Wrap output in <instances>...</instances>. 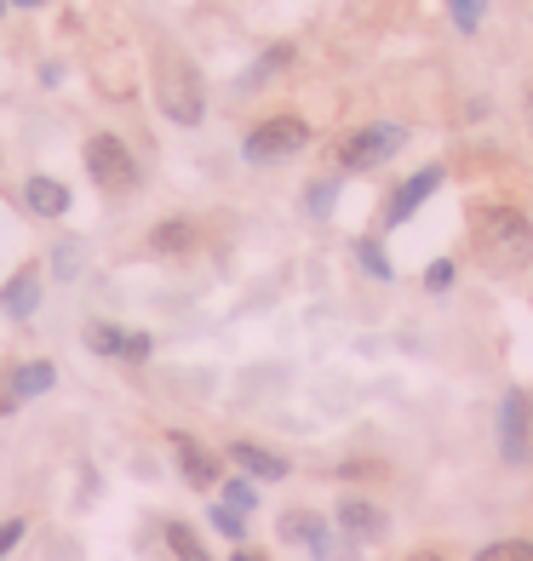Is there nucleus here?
<instances>
[{
	"label": "nucleus",
	"mask_w": 533,
	"mask_h": 561,
	"mask_svg": "<svg viewBox=\"0 0 533 561\" xmlns=\"http://www.w3.org/2000/svg\"><path fill=\"white\" fill-rule=\"evenodd\" d=\"M18 539H23V522H0V556H12Z\"/></svg>",
	"instance_id": "b1692460"
},
{
	"label": "nucleus",
	"mask_w": 533,
	"mask_h": 561,
	"mask_svg": "<svg viewBox=\"0 0 533 561\" xmlns=\"http://www.w3.org/2000/svg\"><path fill=\"white\" fill-rule=\"evenodd\" d=\"M230 510H252V488H247V481H230Z\"/></svg>",
	"instance_id": "393cba45"
},
{
	"label": "nucleus",
	"mask_w": 533,
	"mask_h": 561,
	"mask_svg": "<svg viewBox=\"0 0 533 561\" xmlns=\"http://www.w3.org/2000/svg\"><path fill=\"white\" fill-rule=\"evenodd\" d=\"M230 458L247 470V476H259V481H282L287 476V458H275V453H264V447H252V442H236L230 447Z\"/></svg>",
	"instance_id": "9b49d317"
},
{
	"label": "nucleus",
	"mask_w": 533,
	"mask_h": 561,
	"mask_svg": "<svg viewBox=\"0 0 533 561\" xmlns=\"http://www.w3.org/2000/svg\"><path fill=\"white\" fill-rule=\"evenodd\" d=\"M528 218L522 213H511V207H488V213H476V247L488 252V259L499 264V270H517V264H528Z\"/></svg>",
	"instance_id": "f257e3e1"
},
{
	"label": "nucleus",
	"mask_w": 533,
	"mask_h": 561,
	"mask_svg": "<svg viewBox=\"0 0 533 561\" xmlns=\"http://www.w3.org/2000/svg\"><path fill=\"white\" fill-rule=\"evenodd\" d=\"M161 110L172 115V121H184V126H195L201 121V87H195V69L190 64H178V58H161Z\"/></svg>",
	"instance_id": "20e7f679"
},
{
	"label": "nucleus",
	"mask_w": 533,
	"mask_h": 561,
	"mask_svg": "<svg viewBox=\"0 0 533 561\" xmlns=\"http://www.w3.org/2000/svg\"><path fill=\"white\" fill-rule=\"evenodd\" d=\"M87 172H92V184H104L110 195H126L138 184V167H133V156H126V144L110 138V133L87 138Z\"/></svg>",
	"instance_id": "f03ea898"
},
{
	"label": "nucleus",
	"mask_w": 533,
	"mask_h": 561,
	"mask_svg": "<svg viewBox=\"0 0 533 561\" xmlns=\"http://www.w3.org/2000/svg\"><path fill=\"white\" fill-rule=\"evenodd\" d=\"M53 378H58V373L46 367V362H30V367L12 373V390H18V396H41V390H53Z\"/></svg>",
	"instance_id": "2eb2a0df"
},
{
	"label": "nucleus",
	"mask_w": 533,
	"mask_h": 561,
	"mask_svg": "<svg viewBox=\"0 0 533 561\" xmlns=\"http://www.w3.org/2000/svg\"><path fill=\"white\" fill-rule=\"evenodd\" d=\"M408 561H442V556H430V550H419V556H408Z\"/></svg>",
	"instance_id": "cd10ccee"
},
{
	"label": "nucleus",
	"mask_w": 533,
	"mask_h": 561,
	"mask_svg": "<svg viewBox=\"0 0 533 561\" xmlns=\"http://www.w3.org/2000/svg\"><path fill=\"white\" fill-rule=\"evenodd\" d=\"M321 522L316 516H304V510H287V516H282V539H293V545H316L321 539Z\"/></svg>",
	"instance_id": "dca6fc26"
},
{
	"label": "nucleus",
	"mask_w": 533,
	"mask_h": 561,
	"mask_svg": "<svg viewBox=\"0 0 533 561\" xmlns=\"http://www.w3.org/2000/svg\"><path fill=\"white\" fill-rule=\"evenodd\" d=\"M339 533H344V539H362V545H373V539H385V533H390V516H385L378 504L344 499V504H339Z\"/></svg>",
	"instance_id": "0eeeda50"
},
{
	"label": "nucleus",
	"mask_w": 533,
	"mask_h": 561,
	"mask_svg": "<svg viewBox=\"0 0 533 561\" xmlns=\"http://www.w3.org/2000/svg\"><path fill=\"white\" fill-rule=\"evenodd\" d=\"M476 561H533V545H522V539H504V545H488Z\"/></svg>",
	"instance_id": "f3484780"
},
{
	"label": "nucleus",
	"mask_w": 533,
	"mask_h": 561,
	"mask_svg": "<svg viewBox=\"0 0 533 561\" xmlns=\"http://www.w3.org/2000/svg\"><path fill=\"white\" fill-rule=\"evenodd\" d=\"M0 12H7V0H0Z\"/></svg>",
	"instance_id": "c756f323"
},
{
	"label": "nucleus",
	"mask_w": 533,
	"mask_h": 561,
	"mask_svg": "<svg viewBox=\"0 0 533 561\" xmlns=\"http://www.w3.org/2000/svg\"><path fill=\"white\" fill-rule=\"evenodd\" d=\"M481 7H488V0H453V23H460V30H476Z\"/></svg>",
	"instance_id": "412c9836"
},
{
	"label": "nucleus",
	"mask_w": 533,
	"mask_h": 561,
	"mask_svg": "<svg viewBox=\"0 0 533 561\" xmlns=\"http://www.w3.org/2000/svg\"><path fill=\"white\" fill-rule=\"evenodd\" d=\"M213 527L224 533V539H241V533H247V522H241V510H230V504H218V510H213Z\"/></svg>",
	"instance_id": "6ab92c4d"
},
{
	"label": "nucleus",
	"mask_w": 533,
	"mask_h": 561,
	"mask_svg": "<svg viewBox=\"0 0 533 561\" xmlns=\"http://www.w3.org/2000/svg\"><path fill=\"white\" fill-rule=\"evenodd\" d=\"M30 207L46 213V218H58L69 207V190L58 184V178H30Z\"/></svg>",
	"instance_id": "ddd939ff"
},
{
	"label": "nucleus",
	"mask_w": 533,
	"mask_h": 561,
	"mask_svg": "<svg viewBox=\"0 0 533 561\" xmlns=\"http://www.w3.org/2000/svg\"><path fill=\"white\" fill-rule=\"evenodd\" d=\"M172 453H178V470H184L190 488H213V481H218V458H213L207 447H201V442L172 436Z\"/></svg>",
	"instance_id": "1a4fd4ad"
},
{
	"label": "nucleus",
	"mask_w": 533,
	"mask_h": 561,
	"mask_svg": "<svg viewBox=\"0 0 533 561\" xmlns=\"http://www.w3.org/2000/svg\"><path fill=\"white\" fill-rule=\"evenodd\" d=\"M230 561H264V556H259V550H236Z\"/></svg>",
	"instance_id": "bb28decb"
},
{
	"label": "nucleus",
	"mask_w": 533,
	"mask_h": 561,
	"mask_svg": "<svg viewBox=\"0 0 533 561\" xmlns=\"http://www.w3.org/2000/svg\"><path fill=\"white\" fill-rule=\"evenodd\" d=\"M167 545H172V556H178V561H213V556H207V545L195 539V527H184V522H167Z\"/></svg>",
	"instance_id": "4468645a"
},
{
	"label": "nucleus",
	"mask_w": 533,
	"mask_h": 561,
	"mask_svg": "<svg viewBox=\"0 0 533 561\" xmlns=\"http://www.w3.org/2000/svg\"><path fill=\"white\" fill-rule=\"evenodd\" d=\"M149 241H156L161 252H178V247H190V224H161Z\"/></svg>",
	"instance_id": "a211bd4d"
},
{
	"label": "nucleus",
	"mask_w": 533,
	"mask_h": 561,
	"mask_svg": "<svg viewBox=\"0 0 533 561\" xmlns=\"http://www.w3.org/2000/svg\"><path fill=\"white\" fill-rule=\"evenodd\" d=\"M396 149H401V126L378 121V126H362L355 138L339 144V167H344V172H362V167H378L385 156H396Z\"/></svg>",
	"instance_id": "39448f33"
},
{
	"label": "nucleus",
	"mask_w": 533,
	"mask_h": 561,
	"mask_svg": "<svg viewBox=\"0 0 533 561\" xmlns=\"http://www.w3.org/2000/svg\"><path fill=\"white\" fill-rule=\"evenodd\" d=\"M87 344L104 350V355H121V362H144V355H149V339L144 333H121V327H104V321L87 327Z\"/></svg>",
	"instance_id": "9d476101"
},
{
	"label": "nucleus",
	"mask_w": 533,
	"mask_h": 561,
	"mask_svg": "<svg viewBox=\"0 0 533 561\" xmlns=\"http://www.w3.org/2000/svg\"><path fill=\"white\" fill-rule=\"evenodd\" d=\"M35 287H41V270H18V275L7 280V293H0L7 316H30V310H35Z\"/></svg>",
	"instance_id": "f8f14e48"
},
{
	"label": "nucleus",
	"mask_w": 533,
	"mask_h": 561,
	"mask_svg": "<svg viewBox=\"0 0 533 561\" xmlns=\"http://www.w3.org/2000/svg\"><path fill=\"white\" fill-rule=\"evenodd\" d=\"M310 550H316V561H355V550H350V545H339L333 533H321V539H316Z\"/></svg>",
	"instance_id": "aec40b11"
},
{
	"label": "nucleus",
	"mask_w": 533,
	"mask_h": 561,
	"mask_svg": "<svg viewBox=\"0 0 533 561\" xmlns=\"http://www.w3.org/2000/svg\"><path fill=\"white\" fill-rule=\"evenodd\" d=\"M18 407V390H12V378H0V413H12Z\"/></svg>",
	"instance_id": "a878e982"
},
{
	"label": "nucleus",
	"mask_w": 533,
	"mask_h": 561,
	"mask_svg": "<svg viewBox=\"0 0 533 561\" xmlns=\"http://www.w3.org/2000/svg\"><path fill=\"white\" fill-rule=\"evenodd\" d=\"M447 280H453V264H430V270H424V287H430V293H442Z\"/></svg>",
	"instance_id": "5701e85b"
},
{
	"label": "nucleus",
	"mask_w": 533,
	"mask_h": 561,
	"mask_svg": "<svg viewBox=\"0 0 533 561\" xmlns=\"http://www.w3.org/2000/svg\"><path fill=\"white\" fill-rule=\"evenodd\" d=\"M304 144H310V126H304L298 115H275V121L247 133V161H287Z\"/></svg>",
	"instance_id": "7ed1b4c3"
},
{
	"label": "nucleus",
	"mask_w": 533,
	"mask_h": 561,
	"mask_svg": "<svg viewBox=\"0 0 533 561\" xmlns=\"http://www.w3.org/2000/svg\"><path fill=\"white\" fill-rule=\"evenodd\" d=\"M436 190H442V167H424V172H413L408 184L396 190V201H390V213H385V218H390V224H408V218H413V213H419V207H424V201L436 195Z\"/></svg>",
	"instance_id": "6e6552de"
},
{
	"label": "nucleus",
	"mask_w": 533,
	"mask_h": 561,
	"mask_svg": "<svg viewBox=\"0 0 533 561\" xmlns=\"http://www.w3.org/2000/svg\"><path fill=\"white\" fill-rule=\"evenodd\" d=\"M499 442H504V458H511V465H528V458H533V407H528V396H522V390L504 396Z\"/></svg>",
	"instance_id": "423d86ee"
},
{
	"label": "nucleus",
	"mask_w": 533,
	"mask_h": 561,
	"mask_svg": "<svg viewBox=\"0 0 533 561\" xmlns=\"http://www.w3.org/2000/svg\"><path fill=\"white\" fill-rule=\"evenodd\" d=\"M18 7H41V0H18Z\"/></svg>",
	"instance_id": "c85d7f7f"
},
{
	"label": "nucleus",
	"mask_w": 533,
	"mask_h": 561,
	"mask_svg": "<svg viewBox=\"0 0 533 561\" xmlns=\"http://www.w3.org/2000/svg\"><path fill=\"white\" fill-rule=\"evenodd\" d=\"M362 264H367V270H373L378 280H385V275H390V264H385V252H378L373 241H362Z\"/></svg>",
	"instance_id": "4be33fe9"
}]
</instances>
